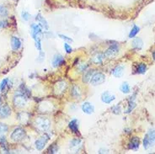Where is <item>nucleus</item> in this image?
<instances>
[{"label": "nucleus", "instance_id": "34", "mask_svg": "<svg viewBox=\"0 0 155 154\" xmlns=\"http://www.w3.org/2000/svg\"><path fill=\"white\" fill-rule=\"evenodd\" d=\"M9 131V126L4 123H0V135L6 133V132Z\"/></svg>", "mask_w": 155, "mask_h": 154}, {"label": "nucleus", "instance_id": "27", "mask_svg": "<svg viewBox=\"0 0 155 154\" xmlns=\"http://www.w3.org/2000/svg\"><path fill=\"white\" fill-rule=\"evenodd\" d=\"M94 70H93V69L86 71V73L84 75V78H83V82L84 83H88V82H89L90 79H91V78H92V76L94 75Z\"/></svg>", "mask_w": 155, "mask_h": 154}, {"label": "nucleus", "instance_id": "3", "mask_svg": "<svg viewBox=\"0 0 155 154\" xmlns=\"http://www.w3.org/2000/svg\"><path fill=\"white\" fill-rule=\"evenodd\" d=\"M35 125L39 131L44 132L50 128L51 121L46 117H39L35 120Z\"/></svg>", "mask_w": 155, "mask_h": 154}, {"label": "nucleus", "instance_id": "38", "mask_svg": "<svg viewBox=\"0 0 155 154\" xmlns=\"http://www.w3.org/2000/svg\"><path fill=\"white\" fill-rule=\"evenodd\" d=\"M78 69L79 72H86V70L88 69V65L86 64H80L78 66Z\"/></svg>", "mask_w": 155, "mask_h": 154}, {"label": "nucleus", "instance_id": "22", "mask_svg": "<svg viewBox=\"0 0 155 154\" xmlns=\"http://www.w3.org/2000/svg\"><path fill=\"white\" fill-rule=\"evenodd\" d=\"M68 127L71 130V132H73V133H75V134L79 133V122L76 119L72 120L68 124Z\"/></svg>", "mask_w": 155, "mask_h": 154}, {"label": "nucleus", "instance_id": "24", "mask_svg": "<svg viewBox=\"0 0 155 154\" xmlns=\"http://www.w3.org/2000/svg\"><path fill=\"white\" fill-rule=\"evenodd\" d=\"M136 94L134 93L133 96H131L129 99L128 101V108L127 110V113H130L132 110L134 109V107L136 106V103H135V99H136Z\"/></svg>", "mask_w": 155, "mask_h": 154}, {"label": "nucleus", "instance_id": "28", "mask_svg": "<svg viewBox=\"0 0 155 154\" xmlns=\"http://www.w3.org/2000/svg\"><path fill=\"white\" fill-rule=\"evenodd\" d=\"M19 92H20L21 93H23L24 95H25L27 98L31 96V91L29 90V88H27L25 84H21V85H20V87H19Z\"/></svg>", "mask_w": 155, "mask_h": 154}, {"label": "nucleus", "instance_id": "11", "mask_svg": "<svg viewBox=\"0 0 155 154\" xmlns=\"http://www.w3.org/2000/svg\"><path fill=\"white\" fill-rule=\"evenodd\" d=\"M52 63V66L54 67H61L62 65H64L66 63V61H65L64 57H62V55L57 54V55L54 56Z\"/></svg>", "mask_w": 155, "mask_h": 154}, {"label": "nucleus", "instance_id": "13", "mask_svg": "<svg viewBox=\"0 0 155 154\" xmlns=\"http://www.w3.org/2000/svg\"><path fill=\"white\" fill-rule=\"evenodd\" d=\"M11 114V109L8 105H3L0 106V118L6 119Z\"/></svg>", "mask_w": 155, "mask_h": 154}, {"label": "nucleus", "instance_id": "14", "mask_svg": "<svg viewBox=\"0 0 155 154\" xmlns=\"http://www.w3.org/2000/svg\"><path fill=\"white\" fill-rule=\"evenodd\" d=\"M81 108H82V110H83V112H84V114H91L94 112V107L89 102H84V104L82 105Z\"/></svg>", "mask_w": 155, "mask_h": 154}, {"label": "nucleus", "instance_id": "10", "mask_svg": "<svg viewBox=\"0 0 155 154\" xmlns=\"http://www.w3.org/2000/svg\"><path fill=\"white\" fill-rule=\"evenodd\" d=\"M82 147V140L79 138H74L70 141V149L73 153H78Z\"/></svg>", "mask_w": 155, "mask_h": 154}, {"label": "nucleus", "instance_id": "17", "mask_svg": "<svg viewBox=\"0 0 155 154\" xmlns=\"http://www.w3.org/2000/svg\"><path fill=\"white\" fill-rule=\"evenodd\" d=\"M22 43L20 39L17 36H12L11 38V47L13 49V51H18L19 49L21 47Z\"/></svg>", "mask_w": 155, "mask_h": 154}, {"label": "nucleus", "instance_id": "23", "mask_svg": "<svg viewBox=\"0 0 155 154\" xmlns=\"http://www.w3.org/2000/svg\"><path fill=\"white\" fill-rule=\"evenodd\" d=\"M135 71H136V73L138 74H143L145 73L147 71V65L145 63H139L136 65L135 67Z\"/></svg>", "mask_w": 155, "mask_h": 154}, {"label": "nucleus", "instance_id": "12", "mask_svg": "<svg viewBox=\"0 0 155 154\" xmlns=\"http://www.w3.org/2000/svg\"><path fill=\"white\" fill-rule=\"evenodd\" d=\"M115 99V96L114 94H112L109 91H105L102 93L101 94V100L105 104H111V102H113Z\"/></svg>", "mask_w": 155, "mask_h": 154}, {"label": "nucleus", "instance_id": "36", "mask_svg": "<svg viewBox=\"0 0 155 154\" xmlns=\"http://www.w3.org/2000/svg\"><path fill=\"white\" fill-rule=\"evenodd\" d=\"M63 47H64V51H65L67 54H69V53H71L72 52H73V48H72V46H70V45L68 44V43H67V42L64 43Z\"/></svg>", "mask_w": 155, "mask_h": 154}, {"label": "nucleus", "instance_id": "43", "mask_svg": "<svg viewBox=\"0 0 155 154\" xmlns=\"http://www.w3.org/2000/svg\"><path fill=\"white\" fill-rule=\"evenodd\" d=\"M1 102L2 101H1V97H0V105H1Z\"/></svg>", "mask_w": 155, "mask_h": 154}, {"label": "nucleus", "instance_id": "37", "mask_svg": "<svg viewBox=\"0 0 155 154\" xmlns=\"http://www.w3.org/2000/svg\"><path fill=\"white\" fill-rule=\"evenodd\" d=\"M8 26H9V22L6 19L0 20V29H4Z\"/></svg>", "mask_w": 155, "mask_h": 154}, {"label": "nucleus", "instance_id": "26", "mask_svg": "<svg viewBox=\"0 0 155 154\" xmlns=\"http://www.w3.org/2000/svg\"><path fill=\"white\" fill-rule=\"evenodd\" d=\"M142 45H143V42H142V40L141 38H136L133 41V48L136 49V50H141L142 47Z\"/></svg>", "mask_w": 155, "mask_h": 154}, {"label": "nucleus", "instance_id": "33", "mask_svg": "<svg viewBox=\"0 0 155 154\" xmlns=\"http://www.w3.org/2000/svg\"><path fill=\"white\" fill-rule=\"evenodd\" d=\"M21 18L24 21H29L31 19V15L27 11H22L21 12Z\"/></svg>", "mask_w": 155, "mask_h": 154}, {"label": "nucleus", "instance_id": "6", "mask_svg": "<svg viewBox=\"0 0 155 154\" xmlns=\"http://www.w3.org/2000/svg\"><path fill=\"white\" fill-rule=\"evenodd\" d=\"M119 45L117 43H114V44H111L106 51L105 52V56L109 58H114L115 57L118 53H119Z\"/></svg>", "mask_w": 155, "mask_h": 154}, {"label": "nucleus", "instance_id": "20", "mask_svg": "<svg viewBox=\"0 0 155 154\" xmlns=\"http://www.w3.org/2000/svg\"><path fill=\"white\" fill-rule=\"evenodd\" d=\"M124 70L125 67L122 66V65H119V66L115 67V68L113 69L112 73L115 78H121V77H122V75L124 73Z\"/></svg>", "mask_w": 155, "mask_h": 154}, {"label": "nucleus", "instance_id": "31", "mask_svg": "<svg viewBox=\"0 0 155 154\" xmlns=\"http://www.w3.org/2000/svg\"><path fill=\"white\" fill-rule=\"evenodd\" d=\"M8 9L4 6V5H0V16L1 17H6L8 15Z\"/></svg>", "mask_w": 155, "mask_h": 154}, {"label": "nucleus", "instance_id": "40", "mask_svg": "<svg viewBox=\"0 0 155 154\" xmlns=\"http://www.w3.org/2000/svg\"><path fill=\"white\" fill-rule=\"evenodd\" d=\"M6 144H7V141H6V138L5 137H0V145L2 147H6Z\"/></svg>", "mask_w": 155, "mask_h": 154}, {"label": "nucleus", "instance_id": "32", "mask_svg": "<svg viewBox=\"0 0 155 154\" xmlns=\"http://www.w3.org/2000/svg\"><path fill=\"white\" fill-rule=\"evenodd\" d=\"M58 147L56 144H52L49 147L48 150H47V153H58Z\"/></svg>", "mask_w": 155, "mask_h": 154}, {"label": "nucleus", "instance_id": "30", "mask_svg": "<svg viewBox=\"0 0 155 154\" xmlns=\"http://www.w3.org/2000/svg\"><path fill=\"white\" fill-rule=\"evenodd\" d=\"M140 31V28L137 25H134L133 27V29L130 31V34H129V38H134L136 35L138 34V32Z\"/></svg>", "mask_w": 155, "mask_h": 154}, {"label": "nucleus", "instance_id": "19", "mask_svg": "<svg viewBox=\"0 0 155 154\" xmlns=\"http://www.w3.org/2000/svg\"><path fill=\"white\" fill-rule=\"evenodd\" d=\"M105 54H102V53H98L96 55H94L92 57V62L95 65H100L103 61H104V58H105Z\"/></svg>", "mask_w": 155, "mask_h": 154}, {"label": "nucleus", "instance_id": "39", "mask_svg": "<svg viewBox=\"0 0 155 154\" xmlns=\"http://www.w3.org/2000/svg\"><path fill=\"white\" fill-rule=\"evenodd\" d=\"M61 39L64 40H67V41H68V42H72L73 41V39L70 38V37H68V36H67V35H62V34H60V35H58Z\"/></svg>", "mask_w": 155, "mask_h": 154}, {"label": "nucleus", "instance_id": "18", "mask_svg": "<svg viewBox=\"0 0 155 154\" xmlns=\"http://www.w3.org/2000/svg\"><path fill=\"white\" fill-rule=\"evenodd\" d=\"M139 145H140V140H139V138L137 137H134L129 141L128 148L132 150H137L138 149Z\"/></svg>", "mask_w": 155, "mask_h": 154}, {"label": "nucleus", "instance_id": "25", "mask_svg": "<svg viewBox=\"0 0 155 154\" xmlns=\"http://www.w3.org/2000/svg\"><path fill=\"white\" fill-rule=\"evenodd\" d=\"M29 119H30V114L26 113V112H22V113L19 114L18 120L21 123H27V121L29 120Z\"/></svg>", "mask_w": 155, "mask_h": 154}, {"label": "nucleus", "instance_id": "41", "mask_svg": "<svg viewBox=\"0 0 155 154\" xmlns=\"http://www.w3.org/2000/svg\"><path fill=\"white\" fill-rule=\"evenodd\" d=\"M45 59V53L42 52L41 51L40 52V55H39V57L37 58V61L38 62H42Z\"/></svg>", "mask_w": 155, "mask_h": 154}, {"label": "nucleus", "instance_id": "21", "mask_svg": "<svg viewBox=\"0 0 155 154\" xmlns=\"http://www.w3.org/2000/svg\"><path fill=\"white\" fill-rule=\"evenodd\" d=\"M71 94L73 95V97L75 98V99H80L81 95H82V92H81V89L80 88L74 84L71 88Z\"/></svg>", "mask_w": 155, "mask_h": 154}, {"label": "nucleus", "instance_id": "16", "mask_svg": "<svg viewBox=\"0 0 155 154\" xmlns=\"http://www.w3.org/2000/svg\"><path fill=\"white\" fill-rule=\"evenodd\" d=\"M11 87H12V82L9 78H4L0 83V91L2 93L6 92Z\"/></svg>", "mask_w": 155, "mask_h": 154}, {"label": "nucleus", "instance_id": "5", "mask_svg": "<svg viewBox=\"0 0 155 154\" xmlns=\"http://www.w3.org/2000/svg\"><path fill=\"white\" fill-rule=\"evenodd\" d=\"M27 101H28V98L20 92H19L18 93H16L13 96V103L15 107L23 108V107H25L27 105Z\"/></svg>", "mask_w": 155, "mask_h": 154}, {"label": "nucleus", "instance_id": "4", "mask_svg": "<svg viewBox=\"0 0 155 154\" xmlns=\"http://www.w3.org/2000/svg\"><path fill=\"white\" fill-rule=\"evenodd\" d=\"M26 136V132L25 131V129L22 127H17L15 128L13 131V132L10 135V138L11 140L15 142L22 141L23 139Z\"/></svg>", "mask_w": 155, "mask_h": 154}, {"label": "nucleus", "instance_id": "29", "mask_svg": "<svg viewBox=\"0 0 155 154\" xmlns=\"http://www.w3.org/2000/svg\"><path fill=\"white\" fill-rule=\"evenodd\" d=\"M120 90L123 93H129L131 91V87L127 83H123L120 87Z\"/></svg>", "mask_w": 155, "mask_h": 154}, {"label": "nucleus", "instance_id": "35", "mask_svg": "<svg viewBox=\"0 0 155 154\" xmlns=\"http://www.w3.org/2000/svg\"><path fill=\"white\" fill-rule=\"evenodd\" d=\"M112 113H114L115 114H120L121 112V108L120 105H115L114 107H112Z\"/></svg>", "mask_w": 155, "mask_h": 154}, {"label": "nucleus", "instance_id": "2", "mask_svg": "<svg viewBox=\"0 0 155 154\" xmlns=\"http://www.w3.org/2000/svg\"><path fill=\"white\" fill-rule=\"evenodd\" d=\"M143 147L145 149L155 147V130H150L143 139Z\"/></svg>", "mask_w": 155, "mask_h": 154}, {"label": "nucleus", "instance_id": "1", "mask_svg": "<svg viewBox=\"0 0 155 154\" xmlns=\"http://www.w3.org/2000/svg\"><path fill=\"white\" fill-rule=\"evenodd\" d=\"M31 36L35 40V45L37 50L41 51V35H42V28L38 24L31 25Z\"/></svg>", "mask_w": 155, "mask_h": 154}, {"label": "nucleus", "instance_id": "9", "mask_svg": "<svg viewBox=\"0 0 155 154\" xmlns=\"http://www.w3.org/2000/svg\"><path fill=\"white\" fill-rule=\"evenodd\" d=\"M67 84L65 81H59L54 86V91L57 94H62L66 91Z\"/></svg>", "mask_w": 155, "mask_h": 154}, {"label": "nucleus", "instance_id": "7", "mask_svg": "<svg viewBox=\"0 0 155 154\" xmlns=\"http://www.w3.org/2000/svg\"><path fill=\"white\" fill-rule=\"evenodd\" d=\"M105 81H106L105 74L102 73H94L89 82L93 86H97V85H100L103 84Z\"/></svg>", "mask_w": 155, "mask_h": 154}, {"label": "nucleus", "instance_id": "8", "mask_svg": "<svg viewBox=\"0 0 155 154\" xmlns=\"http://www.w3.org/2000/svg\"><path fill=\"white\" fill-rule=\"evenodd\" d=\"M49 139H50V137H49V135H47V134H45L44 136H42L39 139H37L35 141V146H36V149L38 150V151H41V150L44 149V147L46 145V143L48 142Z\"/></svg>", "mask_w": 155, "mask_h": 154}, {"label": "nucleus", "instance_id": "42", "mask_svg": "<svg viewBox=\"0 0 155 154\" xmlns=\"http://www.w3.org/2000/svg\"><path fill=\"white\" fill-rule=\"evenodd\" d=\"M153 57H154V59L155 60V52H154V53H153Z\"/></svg>", "mask_w": 155, "mask_h": 154}, {"label": "nucleus", "instance_id": "15", "mask_svg": "<svg viewBox=\"0 0 155 154\" xmlns=\"http://www.w3.org/2000/svg\"><path fill=\"white\" fill-rule=\"evenodd\" d=\"M36 20L37 22L39 23V25H40L41 28H43L44 30H46V31H48L49 30V25L47 21L46 20V19H45L40 13H38L37 15L36 16Z\"/></svg>", "mask_w": 155, "mask_h": 154}]
</instances>
